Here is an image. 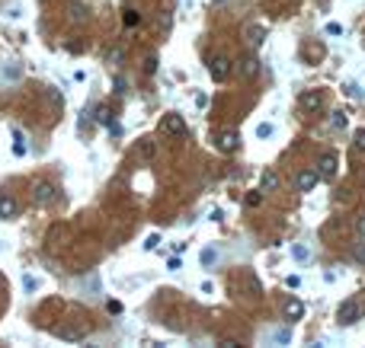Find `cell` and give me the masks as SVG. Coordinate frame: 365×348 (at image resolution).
I'll return each instance as SVG.
<instances>
[{
    "mask_svg": "<svg viewBox=\"0 0 365 348\" xmlns=\"http://www.w3.org/2000/svg\"><path fill=\"white\" fill-rule=\"evenodd\" d=\"M20 77V64L16 61H7V67H4V80H16Z\"/></svg>",
    "mask_w": 365,
    "mask_h": 348,
    "instance_id": "cell-18",
    "label": "cell"
},
{
    "mask_svg": "<svg viewBox=\"0 0 365 348\" xmlns=\"http://www.w3.org/2000/svg\"><path fill=\"white\" fill-rule=\"evenodd\" d=\"M336 316H340V323H343V326H352L355 319L362 316V303H359V300H346Z\"/></svg>",
    "mask_w": 365,
    "mask_h": 348,
    "instance_id": "cell-4",
    "label": "cell"
},
{
    "mask_svg": "<svg viewBox=\"0 0 365 348\" xmlns=\"http://www.w3.org/2000/svg\"><path fill=\"white\" fill-rule=\"evenodd\" d=\"M141 156H144V160H154V156H157V144H154L151 137L141 141Z\"/></svg>",
    "mask_w": 365,
    "mask_h": 348,
    "instance_id": "cell-17",
    "label": "cell"
},
{
    "mask_svg": "<svg viewBox=\"0 0 365 348\" xmlns=\"http://www.w3.org/2000/svg\"><path fill=\"white\" fill-rule=\"evenodd\" d=\"M58 338H64V342H83L86 332L77 326H64V329H58Z\"/></svg>",
    "mask_w": 365,
    "mask_h": 348,
    "instance_id": "cell-13",
    "label": "cell"
},
{
    "mask_svg": "<svg viewBox=\"0 0 365 348\" xmlns=\"http://www.w3.org/2000/svg\"><path fill=\"white\" fill-rule=\"evenodd\" d=\"M285 284H289V288H301V278L298 275H289V278H285Z\"/></svg>",
    "mask_w": 365,
    "mask_h": 348,
    "instance_id": "cell-32",
    "label": "cell"
},
{
    "mask_svg": "<svg viewBox=\"0 0 365 348\" xmlns=\"http://www.w3.org/2000/svg\"><path fill=\"white\" fill-rule=\"evenodd\" d=\"M32 198H36V205H42V208L55 205L58 202V186L55 182H39V186L32 189Z\"/></svg>",
    "mask_w": 365,
    "mask_h": 348,
    "instance_id": "cell-1",
    "label": "cell"
},
{
    "mask_svg": "<svg viewBox=\"0 0 365 348\" xmlns=\"http://www.w3.org/2000/svg\"><path fill=\"white\" fill-rule=\"evenodd\" d=\"M208 74H212V80H228V74H231V61L218 55V58H212V64H208Z\"/></svg>",
    "mask_w": 365,
    "mask_h": 348,
    "instance_id": "cell-6",
    "label": "cell"
},
{
    "mask_svg": "<svg viewBox=\"0 0 365 348\" xmlns=\"http://www.w3.org/2000/svg\"><path fill=\"white\" fill-rule=\"evenodd\" d=\"M279 172H272V169H266L263 172V192H276V189H279Z\"/></svg>",
    "mask_w": 365,
    "mask_h": 348,
    "instance_id": "cell-14",
    "label": "cell"
},
{
    "mask_svg": "<svg viewBox=\"0 0 365 348\" xmlns=\"http://www.w3.org/2000/svg\"><path fill=\"white\" fill-rule=\"evenodd\" d=\"M106 307H109V313H122V303H119V300H109Z\"/></svg>",
    "mask_w": 365,
    "mask_h": 348,
    "instance_id": "cell-34",
    "label": "cell"
},
{
    "mask_svg": "<svg viewBox=\"0 0 365 348\" xmlns=\"http://www.w3.org/2000/svg\"><path fill=\"white\" fill-rule=\"evenodd\" d=\"M71 20L74 23H83L86 20V7L80 4V0H74V4H71Z\"/></svg>",
    "mask_w": 365,
    "mask_h": 348,
    "instance_id": "cell-16",
    "label": "cell"
},
{
    "mask_svg": "<svg viewBox=\"0 0 365 348\" xmlns=\"http://www.w3.org/2000/svg\"><path fill=\"white\" fill-rule=\"evenodd\" d=\"M0 284H4V278H0Z\"/></svg>",
    "mask_w": 365,
    "mask_h": 348,
    "instance_id": "cell-36",
    "label": "cell"
},
{
    "mask_svg": "<svg viewBox=\"0 0 365 348\" xmlns=\"http://www.w3.org/2000/svg\"><path fill=\"white\" fill-rule=\"evenodd\" d=\"M355 147L365 150V128H362V131H355Z\"/></svg>",
    "mask_w": 365,
    "mask_h": 348,
    "instance_id": "cell-30",
    "label": "cell"
},
{
    "mask_svg": "<svg viewBox=\"0 0 365 348\" xmlns=\"http://www.w3.org/2000/svg\"><path fill=\"white\" fill-rule=\"evenodd\" d=\"M157 64H160L157 55H147L144 58V74H157Z\"/></svg>",
    "mask_w": 365,
    "mask_h": 348,
    "instance_id": "cell-21",
    "label": "cell"
},
{
    "mask_svg": "<svg viewBox=\"0 0 365 348\" xmlns=\"http://www.w3.org/2000/svg\"><path fill=\"white\" fill-rule=\"evenodd\" d=\"M13 153H16V156L26 153V137H23L20 128H13Z\"/></svg>",
    "mask_w": 365,
    "mask_h": 348,
    "instance_id": "cell-15",
    "label": "cell"
},
{
    "mask_svg": "<svg viewBox=\"0 0 365 348\" xmlns=\"http://www.w3.org/2000/svg\"><path fill=\"white\" fill-rule=\"evenodd\" d=\"M97 121H103V125H109V121H112L109 106H100V109H97Z\"/></svg>",
    "mask_w": 365,
    "mask_h": 348,
    "instance_id": "cell-24",
    "label": "cell"
},
{
    "mask_svg": "<svg viewBox=\"0 0 365 348\" xmlns=\"http://www.w3.org/2000/svg\"><path fill=\"white\" fill-rule=\"evenodd\" d=\"M160 131L163 134H173V137H182V134H186V121H182V115L170 112V115L160 121Z\"/></svg>",
    "mask_w": 365,
    "mask_h": 348,
    "instance_id": "cell-2",
    "label": "cell"
},
{
    "mask_svg": "<svg viewBox=\"0 0 365 348\" xmlns=\"http://www.w3.org/2000/svg\"><path fill=\"white\" fill-rule=\"evenodd\" d=\"M218 345H221V348H237L240 342H237V338H221V342H218Z\"/></svg>",
    "mask_w": 365,
    "mask_h": 348,
    "instance_id": "cell-33",
    "label": "cell"
},
{
    "mask_svg": "<svg viewBox=\"0 0 365 348\" xmlns=\"http://www.w3.org/2000/svg\"><path fill=\"white\" fill-rule=\"evenodd\" d=\"M138 23H141V16L135 10H125V26H138Z\"/></svg>",
    "mask_w": 365,
    "mask_h": 348,
    "instance_id": "cell-25",
    "label": "cell"
},
{
    "mask_svg": "<svg viewBox=\"0 0 365 348\" xmlns=\"http://www.w3.org/2000/svg\"><path fill=\"white\" fill-rule=\"evenodd\" d=\"M276 134V128L269 125V121H263V125H256V137H272Z\"/></svg>",
    "mask_w": 365,
    "mask_h": 348,
    "instance_id": "cell-23",
    "label": "cell"
},
{
    "mask_svg": "<svg viewBox=\"0 0 365 348\" xmlns=\"http://www.w3.org/2000/svg\"><path fill=\"white\" fill-rule=\"evenodd\" d=\"M359 237L365 240V217H362V221H359Z\"/></svg>",
    "mask_w": 365,
    "mask_h": 348,
    "instance_id": "cell-35",
    "label": "cell"
},
{
    "mask_svg": "<svg viewBox=\"0 0 365 348\" xmlns=\"http://www.w3.org/2000/svg\"><path fill=\"white\" fill-rule=\"evenodd\" d=\"M234 67H237V74L243 77V80H253V77L259 74V61L256 58H240Z\"/></svg>",
    "mask_w": 365,
    "mask_h": 348,
    "instance_id": "cell-8",
    "label": "cell"
},
{
    "mask_svg": "<svg viewBox=\"0 0 365 348\" xmlns=\"http://www.w3.org/2000/svg\"><path fill=\"white\" fill-rule=\"evenodd\" d=\"M327 36H343V26L340 23H327Z\"/></svg>",
    "mask_w": 365,
    "mask_h": 348,
    "instance_id": "cell-28",
    "label": "cell"
},
{
    "mask_svg": "<svg viewBox=\"0 0 365 348\" xmlns=\"http://www.w3.org/2000/svg\"><path fill=\"white\" fill-rule=\"evenodd\" d=\"M23 284H26V291H29V294L36 291V278H32V275H26V278H23Z\"/></svg>",
    "mask_w": 365,
    "mask_h": 348,
    "instance_id": "cell-31",
    "label": "cell"
},
{
    "mask_svg": "<svg viewBox=\"0 0 365 348\" xmlns=\"http://www.w3.org/2000/svg\"><path fill=\"white\" fill-rule=\"evenodd\" d=\"M247 284H250V291H253V297H259V294H263V288H259V281H256V278H253V275H250V278H247Z\"/></svg>",
    "mask_w": 365,
    "mask_h": 348,
    "instance_id": "cell-26",
    "label": "cell"
},
{
    "mask_svg": "<svg viewBox=\"0 0 365 348\" xmlns=\"http://www.w3.org/2000/svg\"><path fill=\"white\" fill-rule=\"evenodd\" d=\"M330 125H333L336 131H343V128H346V112H340V109H336L333 115H330Z\"/></svg>",
    "mask_w": 365,
    "mask_h": 348,
    "instance_id": "cell-19",
    "label": "cell"
},
{
    "mask_svg": "<svg viewBox=\"0 0 365 348\" xmlns=\"http://www.w3.org/2000/svg\"><path fill=\"white\" fill-rule=\"evenodd\" d=\"M259 202H263V192H250V195H247V205H250V208H256Z\"/></svg>",
    "mask_w": 365,
    "mask_h": 348,
    "instance_id": "cell-27",
    "label": "cell"
},
{
    "mask_svg": "<svg viewBox=\"0 0 365 348\" xmlns=\"http://www.w3.org/2000/svg\"><path fill=\"white\" fill-rule=\"evenodd\" d=\"M308 256H311V252H308V246H301V243H295V246H292V259H298V262H304Z\"/></svg>",
    "mask_w": 365,
    "mask_h": 348,
    "instance_id": "cell-20",
    "label": "cell"
},
{
    "mask_svg": "<svg viewBox=\"0 0 365 348\" xmlns=\"http://www.w3.org/2000/svg\"><path fill=\"white\" fill-rule=\"evenodd\" d=\"M317 176H324V179H333L336 176V153H324L320 156V172Z\"/></svg>",
    "mask_w": 365,
    "mask_h": 348,
    "instance_id": "cell-12",
    "label": "cell"
},
{
    "mask_svg": "<svg viewBox=\"0 0 365 348\" xmlns=\"http://www.w3.org/2000/svg\"><path fill=\"white\" fill-rule=\"evenodd\" d=\"M202 265H205V268L215 265V246H205V249H202Z\"/></svg>",
    "mask_w": 365,
    "mask_h": 348,
    "instance_id": "cell-22",
    "label": "cell"
},
{
    "mask_svg": "<svg viewBox=\"0 0 365 348\" xmlns=\"http://www.w3.org/2000/svg\"><path fill=\"white\" fill-rule=\"evenodd\" d=\"M282 313H285V319H289V323H298V319L304 316V303L295 297V300H289V303L282 307Z\"/></svg>",
    "mask_w": 365,
    "mask_h": 348,
    "instance_id": "cell-10",
    "label": "cell"
},
{
    "mask_svg": "<svg viewBox=\"0 0 365 348\" xmlns=\"http://www.w3.org/2000/svg\"><path fill=\"white\" fill-rule=\"evenodd\" d=\"M317 172H311V169H301L298 176H295V189H298V192H311V189L317 186Z\"/></svg>",
    "mask_w": 365,
    "mask_h": 348,
    "instance_id": "cell-9",
    "label": "cell"
},
{
    "mask_svg": "<svg viewBox=\"0 0 365 348\" xmlns=\"http://www.w3.org/2000/svg\"><path fill=\"white\" fill-rule=\"evenodd\" d=\"M243 36H247V45H250V48H259V45H263V42L269 39V29H266L263 23H250Z\"/></svg>",
    "mask_w": 365,
    "mask_h": 348,
    "instance_id": "cell-3",
    "label": "cell"
},
{
    "mask_svg": "<svg viewBox=\"0 0 365 348\" xmlns=\"http://www.w3.org/2000/svg\"><path fill=\"white\" fill-rule=\"evenodd\" d=\"M16 211H20L16 198H10V195H0V217H4V221H13V217H16Z\"/></svg>",
    "mask_w": 365,
    "mask_h": 348,
    "instance_id": "cell-11",
    "label": "cell"
},
{
    "mask_svg": "<svg viewBox=\"0 0 365 348\" xmlns=\"http://www.w3.org/2000/svg\"><path fill=\"white\" fill-rule=\"evenodd\" d=\"M215 147H218L221 153H234V150L240 147V134H237V131H221L218 141H215Z\"/></svg>",
    "mask_w": 365,
    "mask_h": 348,
    "instance_id": "cell-7",
    "label": "cell"
},
{
    "mask_svg": "<svg viewBox=\"0 0 365 348\" xmlns=\"http://www.w3.org/2000/svg\"><path fill=\"white\" fill-rule=\"evenodd\" d=\"M157 243H160V237H157V233H151V237L144 240V249H157Z\"/></svg>",
    "mask_w": 365,
    "mask_h": 348,
    "instance_id": "cell-29",
    "label": "cell"
},
{
    "mask_svg": "<svg viewBox=\"0 0 365 348\" xmlns=\"http://www.w3.org/2000/svg\"><path fill=\"white\" fill-rule=\"evenodd\" d=\"M298 106L304 112H317L320 106H324V93H320V90H304L298 96Z\"/></svg>",
    "mask_w": 365,
    "mask_h": 348,
    "instance_id": "cell-5",
    "label": "cell"
}]
</instances>
